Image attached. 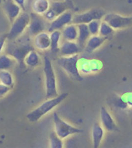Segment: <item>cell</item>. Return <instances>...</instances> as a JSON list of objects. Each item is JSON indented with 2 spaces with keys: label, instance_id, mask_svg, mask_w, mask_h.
I'll return each mask as SVG.
<instances>
[{
  "label": "cell",
  "instance_id": "obj_3",
  "mask_svg": "<svg viewBox=\"0 0 132 148\" xmlns=\"http://www.w3.org/2000/svg\"><path fill=\"white\" fill-rule=\"evenodd\" d=\"M79 59V54L70 56H62L58 58L57 63L69 76L77 81H81L83 78L78 70Z\"/></svg>",
  "mask_w": 132,
  "mask_h": 148
},
{
  "label": "cell",
  "instance_id": "obj_31",
  "mask_svg": "<svg viewBox=\"0 0 132 148\" xmlns=\"http://www.w3.org/2000/svg\"><path fill=\"white\" fill-rule=\"evenodd\" d=\"M6 39H7V36H0V54L2 53L4 47L5 46Z\"/></svg>",
  "mask_w": 132,
  "mask_h": 148
},
{
  "label": "cell",
  "instance_id": "obj_18",
  "mask_svg": "<svg viewBox=\"0 0 132 148\" xmlns=\"http://www.w3.org/2000/svg\"><path fill=\"white\" fill-rule=\"evenodd\" d=\"M50 5L49 0H33L31 9L33 13L42 16L49 10Z\"/></svg>",
  "mask_w": 132,
  "mask_h": 148
},
{
  "label": "cell",
  "instance_id": "obj_2",
  "mask_svg": "<svg viewBox=\"0 0 132 148\" xmlns=\"http://www.w3.org/2000/svg\"><path fill=\"white\" fill-rule=\"evenodd\" d=\"M43 72L45 78V96L48 99L56 97L58 95L57 80L51 60L47 56L43 59Z\"/></svg>",
  "mask_w": 132,
  "mask_h": 148
},
{
  "label": "cell",
  "instance_id": "obj_9",
  "mask_svg": "<svg viewBox=\"0 0 132 148\" xmlns=\"http://www.w3.org/2000/svg\"><path fill=\"white\" fill-rule=\"evenodd\" d=\"M72 15L71 12L67 11L58 16L54 20L50 22L48 29V32L50 33L56 30H62L67 25L72 22Z\"/></svg>",
  "mask_w": 132,
  "mask_h": 148
},
{
  "label": "cell",
  "instance_id": "obj_16",
  "mask_svg": "<svg viewBox=\"0 0 132 148\" xmlns=\"http://www.w3.org/2000/svg\"><path fill=\"white\" fill-rule=\"evenodd\" d=\"M107 38L99 35L91 36L85 45V51L88 53H91L102 45Z\"/></svg>",
  "mask_w": 132,
  "mask_h": 148
},
{
  "label": "cell",
  "instance_id": "obj_26",
  "mask_svg": "<svg viewBox=\"0 0 132 148\" xmlns=\"http://www.w3.org/2000/svg\"><path fill=\"white\" fill-rule=\"evenodd\" d=\"M49 143L50 147L51 148H62L63 147V140L58 136L54 132H52L50 135Z\"/></svg>",
  "mask_w": 132,
  "mask_h": 148
},
{
  "label": "cell",
  "instance_id": "obj_6",
  "mask_svg": "<svg viewBox=\"0 0 132 148\" xmlns=\"http://www.w3.org/2000/svg\"><path fill=\"white\" fill-rule=\"evenodd\" d=\"M106 15L105 12L100 9L90 10L86 12L73 15L72 23L75 24L89 23L94 20H100Z\"/></svg>",
  "mask_w": 132,
  "mask_h": 148
},
{
  "label": "cell",
  "instance_id": "obj_24",
  "mask_svg": "<svg viewBox=\"0 0 132 148\" xmlns=\"http://www.w3.org/2000/svg\"><path fill=\"white\" fill-rule=\"evenodd\" d=\"M0 83L12 88L14 85V79L9 70L0 71Z\"/></svg>",
  "mask_w": 132,
  "mask_h": 148
},
{
  "label": "cell",
  "instance_id": "obj_27",
  "mask_svg": "<svg viewBox=\"0 0 132 148\" xmlns=\"http://www.w3.org/2000/svg\"><path fill=\"white\" fill-rule=\"evenodd\" d=\"M114 31L115 30L108 23L102 20L100 24L98 35L107 38L114 32Z\"/></svg>",
  "mask_w": 132,
  "mask_h": 148
},
{
  "label": "cell",
  "instance_id": "obj_25",
  "mask_svg": "<svg viewBox=\"0 0 132 148\" xmlns=\"http://www.w3.org/2000/svg\"><path fill=\"white\" fill-rule=\"evenodd\" d=\"M68 4L63 1H54L51 3L50 9H51L56 16H58L60 14H63L64 12H66L68 10Z\"/></svg>",
  "mask_w": 132,
  "mask_h": 148
},
{
  "label": "cell",
  "instance_id": "obj_28",
  "mask_svg": "<svg viewBox=\"0 0 132 148\" xmlns=\"http://www.w3.org/2000/svg\"><path fill=\"white\" fill-rule=\"evenodd\" d=\"M100 21V20H94L87 24L88 30L91 36L98 35L99 27L101 22Z\"/></svg>",
  "mask_w": 132,
  "mask_h": 148
},
{
  "label": "cell",
  "instance_id": "obj_19",
  "mask_svg": "<svg viewBox=\"0 0 132 148\" xmlns=\"http://www.w3.org/2000/svg\"><path fill=\"white\" fill-rule=\"evenodd\" d=\"M32 47L29 45H20L16 47L12 53L10 54L14 59L19 63L23 62L24 58L29 52L32 50Z\"/></svg>",
  "mask_w": 132,
  "mask_h": 148
},
{
  "label": "cell",
  "instance_id": "obj_30",
  "mask_svg": "<svg viewBox=\"0 0 132 148\" xmlns=\"http://www.w3.org/2000/svg\"><path fill=\"white\" fill-rule=\"evenodd\" d=\"M11 88L0 83V99L6 97L9 93Z\"/></svg>",
  "mask_w": 132,
  "mask_h": 148
},
{
  "label": "cell",
  "instance_id": "obj_1",
  "mask_svg": "<svg viewBox=\"0 0 132 148\" xmlns=\"http://www.w3.org/2000/svg\"><path fill=\"white\" fill-rule=\"evenodd\" d=\"M68 95V93H63L54 98L48 99L38 107L28 113L27 118L29 121L36 122L39 121L43 116L62 103Z\"/></svg>",
  "mask_w": 132,
  "mask_h": 148
},
{
  "label": "cell",
  "instance_id": "obj_22",
  "mask_svg": "<svg viewBox=\"0 0 132 148\" xmlns=\"http://www.w3.org/2000/svg\"><path fill=\"white\" fill-rule=\"evenodd\" d=\"M16 62L11 55L0 54V71L9 70L12 69Z\"/></svg>",
  "mask_w": 132,
  "mask_h": 148
},
{
  "label": "cell",
  "instance_id": "obj_15",
  "mask_svg": "<svg viewBox=\"0 0 132 148\" xmlns=\"http://www.w3.org/2000/svg\"><path fill=\"white\" fill-rule=\"evenodd\" d=\"M105 130L101 124L95 123L91 129L92 142L94 148H99L104 136Z\"/></svg>",
  "mask_w": 132,
  "mask_h": 148
},
{
  "label": "cell",
  "instance_id": "obj_32",
  "mask_svg": "<svg viewBox=\"0 0 132 148\" xmlns=\"http://www.w3.org/2000/svg\"><path fill=\"white\" fill-rule=\"evenodd\" d=\"M14 1L18 4L19 6L21 7L23 11H25V0H14Z\"/></svg>",
  "mask_w": 132,
  "mask_h": 148
},
{
  "label": "cell",
  "instance_id": "obj_20",
  "mask_svg": "<svg viewBox=\"0 0 132 148\" xmlns=\"http://www.w3.org/2000/svg\"><path fill=\"white\" fill-rule=\"evenodd\" d=\"M77 27L78 36L77 42L80 47H83L86 45L91 35L86 24H77Z\"/></svg>",
  "mask_w": 132,
  "mask_h": 148
},
{
  "label": "cell",
  "instance_id": "obj_21",
  "mask_svg": "<svg viewBox=\"0 0 132 148\" xmlns=\"http://www.w3.org/2000/svg\"><path fill=\"white\" fill-rule=\"evenodd\" d=\"M40 56L36 51L31 50L24 58L23 63L28 67L34 68L39 66L40 63Z\"/></svg>",
  "mask_w": 132,
  "mask_h": 148
},
{
  "label": "cell",
  "instance_id": "obj_5",
  "mask_svg": "<svg viewBox=\"0 0 132 148\" xmlns=\"http://www.w3.org/2000/svg\"><path fill=\"white\" fill-rule=\"evenodd\" d=\"M54 132L62 140L67 138L70 136L77 133H81L82 130L72 126L65 121L60 118L57 112L53 114Z\"/></svg>",
  "mask_w": 132,
  "mask_h": 148
},
{
  "label": "cell",
  "instance_id": "obj_11",
  "mask_svg": "<svg viewBox=\"0 0 132 148\" xmlns=\"http://www.w3.org/2000/svg\"><path fill=\"white\" fill-rule=\"evenodd\" d=\"M100 124L105 130L108 132L116 130V125L111 114L105 107H102L100 110Z\"/></svg>",
  "mask_w": 132,
  "mask_h": 148
},
{
  "label": "cell",
  "instance_id": "obj_23",
  "mask_svg": "<svg viewBox=\"0 0 132 148\" xmlns=\"http://www.w3.org/2000/svg\"><path fill=\"white\" fill-rule=\"evenodd\" d=\"M51 45L50 49L53 53L59 52L60 47V39L62 36L61 32L59 30H56L50 33Z\"/></svg>",
  "mask_w": 132,
  "mask_h": 148
},
{
  "label": "cell",
  "instance_id": "obj_4",
  "mask_svg": "<svg viewBox=\"0 0 132 148\" xmlns=\"http://www.w3.org/2000/svg\"><path fill=\"white\" fill-rule=\"evenodd\" d=\"M30 21V14L24 11L12 23L7 36V39L14 40L20 37L27 30Z\"/></svg>",
  "mask_w": 132,
  "mask_h": 148
},
{
  "label": "cell",
  "instance_id": "obj_29",
  "mask_svg": "<svg viewBox=\"0 0 132 148\" xmlns=\"http://www.w3.org/2000/svg\"><path fill=\"white\" fill-rule=\"evenodd\" d=\"M122 102L126 106L132 107V92H127L121 98Z\"/></svg>",
  "mask_w": 132,
  "mask_h": 148
},
{
  "label": "cell",
  "instance_id": "obj_14",
  "mask_svg": "<svg viewBox=\"0 0 132 148\" xmlns=\"http://www.w3.org/2000/svg\"><path fill=\"white\" fill-rule=\"evenodd\" d=\"M80 49L77 42L65 41L60 45L59 51L62 56H70L79 54Z\"/></svg>",
  "mask_w": 132,
  "mask_h": 148
},
{
  "label": "cell",
  "instance_id": "obj_33",
  "mask_svg": "<svg viewBox=\"0 0 132 148\" xmlns=\"http://www.w3.org/2000/svg\"><path fill=\"white\" fill-rule=\"evenodd\" d=\"M54 1H63L64 0H54Z\"/></svg>",
  "mask_w": 132,
  "mask_h": 148
},
{
  "label": "cell",
  "instance_id": "obj_10",
  "mask_svg": "<svg viewBox=\"0 0 132 148\" xmlns=\"http://www.w3.org/2000/svg\"><path fill=\"white\" fill-rule=\"evenodd\" d=\"M40 16L33 13L30 14V21L28 30L30 36L33 37L40 33L45 31L44 18L43 17H40Z\"/></svg>",
  "mask_w": 132,
  "mask_h": 148
},
{
  "label": "cell",
  "instance_id": "obj_17",
  "mask_svg": "<svg viewBox=\"0 0 132 148\" xmlns=\"http://www.w3.org/2000/svg\"><path fill=\"white\" fill-rule=\"evenodd\" d=\"M61 35L65 41L76 42L78 36L77 25L75 24H69L62 29Z\"/></svg>",
  "mask_w": 132,
  "mask_h": 148
},
{
  "label": "cell",
  "instance_id": "obj_7",
  "mask_svg": "<svg viewBox=\"0 0 132 148\" xmlns=\"http://www.w3.org/2000/svg\"><path fill=\"white\" fill-rule=\"evenodd\" d=\"M102 20L108 23L115 30H122L132 25V16H124L117 14L110 13L106 14Z\"/></svg>",
  "mask_w": 132,
  "mask_h": 148
},
{
  "label": "cell",
  "instance_id": "obj_8",
  "mask_svg": "<svg viewBox=\"0 0 132 148\" xmlns=\"http://www.w3.org/2000/svg\"><path fill=\"white\" fill-rule=\"evenodd\" d=\"M102 62L98 60L84 58L78 60V70L81 75L97 73L102 68Z\"/></svg>",
  "mask_w": 132,
  "mask_h": 148
},
{
  "label": "cell",
  "instance_id": "obj_12",
  "mask_svg": "<svg viewBox=\"0 0 132 148\" xmlns=\"http://www.w3.org/2000/svg\"><path fill=\"white\" fill-rule=\"evenodd\" d=\"M4 10L11 23L18 17L23 11L14 0H6L4 4Z\"/></svg>",
  "mask_w": 132,
  "mask_h": 148
},
{
  "label": "cell",
  "instance_id": "obj_13",
  "mask_svg": "<svg viewBox=\"0 0 132 148\" xmlns=\"http://www.w3.org/2000/svg\"><path fill=\"white\" fill-rule=\"evenodd\" d=\"M33 45L37 50L46 51L50 48V33L43 31L34 36Z\"/></svg>",
  "mask_w": 132,
  "mask_h": 148
}]
</instances>
